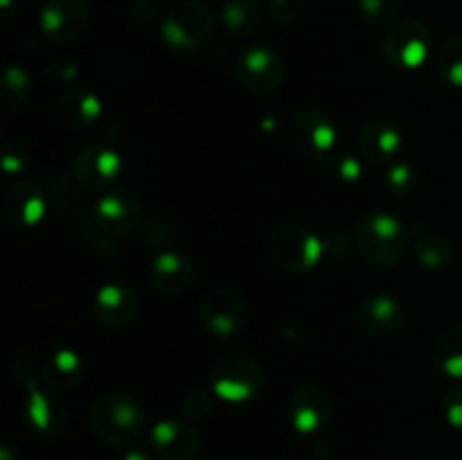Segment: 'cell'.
<instances>
[{
	"label": "cell",
	"instance_id": "cell-1",
	"mask_svg": "<svg viewBox=\"0 0 462 460\" xmlns=\"http://www.w3.org/2000/svg\"><path fill=\"white\" fill-rule=\"evenodd\" d=\"M90 431L99 442L116 449L134 446L147 428L144 409L131 395L120 391H108L95 397L88 410Z\"/></svg>",
	"mask_w": 462,
	"mask_h": 460
},
{
	"label": "cell",
	"instance_id": "cell-2",
	"mask_svg": "<svg viewBox=\"0 0 462 460\" xmlns=\"http://www.w3.org/2000/svg\"><path fill=\"white\" fill-rule=\"evenodd\" d=\"M9 373L16 382H21L25 392V419L32 431L41 437H57L68 427V406L61 397L50 388L36 386L32 377V368L23 356H16L9 365Z\"/></svg>",
	"mask_w": 462,
	"mask_h": 460
},
{
	"label": "cell",
	"instance_id": "cell-3",
	"mask_svg": "<svg viewBox=\"0 0 462 460\" xmlns=\"http://www.w3.org/2000/svg\"><path fill=\"white\" fill-rule=\"evenodd\" d=\"M215 32V16L199 0L171 5L161 21V39L171 52L192 54L206 48Z\"/></svg>",
	"mask_w": 462,
	"mask_h": 460
},
{
	"label": "cell",
	"instance_id": "cell-4",
	"mask_svg": "<svg viewBox=\"0 0 462 460\" xmlns=\"http://www.w3.org/2000/svg\"><path fill=\"white\" fill-rule=\"evenodd\" d=\"M269 257L284 273L300 275L314 269L325 255V244L310 225L298 221L278 224L269 235Z\"/></svg>",
	"mask_w": 462,
	"mask_h": 460
},
{
	"label": "cell",
	"instance_id": "cell-5",
	"mask_svg": "<svg viewBox=\"0 0 462 460\" xmlns=\"http://www.w3.org/2000/svg\"><path fill=\"white\" fill-rule=\"evenodd\" d=\"M356 244L365 260L379 269L397 266L409 248V233L404 224L391 212H370L361 219Z\"/></svg>",
	"mask_w": 462,
	"mask_h": 460
},
{
	"label": "cell",
	"instance_id": "cell-6",
	"mask_svg": "<svg viewBox=\"0 0 462 460\" xmlns=\"http://www.w3.org/2000/svg\"><path fill=\"white\" fill-rule=\"evenodd\" d=\"M210 386L219 400L230 404H244L257 397L264 386V370L260 361L244 352H230L221 356L210 370Z\"/></svg>",
	"mask_w": 462,
	"mask_h": 460
},
{
	"label": "cell",
	"instance_id": "cell-7",
	"mask_svg": "<svg viewBox=\"0 0 462 460\" xmlns=\"http://www.w3.org/2000/svg\"><path fill=\"white\" fill-rule=\"evenodd\" d=\"M433 32L431 27L418 18H406L397 23L383 36V57L393 68L400 70H415L422 66L431 54Z\"/></svg>",
	"mask_w": 462,
	"mask_h": 460
},
{
	"label": "cell",
	"instance_id": "cell-8",
	"mask_svg": "<svg viewBox=\"0 0 462 460\" xmlns=\"http://www.w3.org/2000/svg\"><path fill=\"white\" fill-rule=\"evenodd\" d=\"M287 68L282 57L266 45L244 48L235 59V77L253 95H271L282 86Z\"/></svg>",
	"mask_w": 462,
	"mask_h": 460
},
{
	"label": "cell",
	"instance_id": "cell-9",
	"mask_svg": "<svg viewBox=\"0 0 462 460\" xmlns=\"http://www.w3.org/2000/svg\"><path fill=\"white\" fill-rule=\"evenodd\" d=\"M289 135L300 156L314 162H323L334 153L338 129L329 113L320 111V108H302L291 120Z\"/></svg>",
	"mask_w": 462,
	"mask_h": 460
},
{
	"label": "cell",
	"instance_id": "cell-10",
	"mask_svg": "<svg viewBox=\"0 0 462 460\" xmlns=\"http://www.w3.org/2000/svg\"><path fill=\"white\" fill-rule=\"evenodd\" d=\"M90 9L86 0H45L39 14V30L50 43L70 45L86 34Z\"/></svg>",
	"mask_w": 462,
	"mask_h": 460
},
{
	"label": "cell",
	"instance_id": "cell-11",
	"mask_svg": "<svg viewBox=\"0 0 462 460\" xmlns=\"http://www.w3.org/2000/svg\"><path fill=\"white\" fill-rule=\"evenodd\" d=\"M122 171H125V158L120 156V152L102 143L86 147L72 165L77 183L93 192L106 189L108 185L116 183Z\"/></svg>",
	"mask_w": 462,
	"mask_h": 460
},
{
	"label": "cell",
	"instance_id": "cell-12",
	"mask_svg": "<svg viewBox=\"0 0 462 460\" xmlns=\"http://www.w3.org/2000/svg\"><path fill=\"white\" fill-rule=\"evenodd\" d=\"M334 410L332 392L319 383H305V386L296 388L289 400V422L302 436L320 431L325 424L329 422Z\"/></svg>",
	"mask_w": 462,
	"mask_h": 460
},
{
	"label": "cell",
	"instance_id": "cell-13",
	"mask_svg": "<svg viewBox=\"0 0 462 460\" xmlns=\"http://www.w3.org/2000/svg\"><path fill=\"white\" fill-rule=\"evenodd\" d=\"M149 446L158 460H194L201 451V433L188 419H162L149 433Z\"/></svg>",
	"mask_w": 462,
	"mask_h": 460
},
{
	"label": "cell",
	"instance_id": "cell-14",
	"mask_svg": "<svg viewBox=\"0 0 462 460\" xmlns=\"http://www.w3.org/2000/svg\"><path fill=\"white\" fill-rule=\"evenodd\" d=\"M244 300L235 289L215 287L201 305V325L217 338H228L242 327Z\"/></svg>",
	"mask_w": 462,
	"mask_h": 460
},
{
	"label": "cell",
	"instance_id": "cell-15",
	"mask_svg": "<svg viewBox=\"0 0 462 460\" xmlns=\"http://www.w3.org/2000/svg\"><path fill=\"white\" fill-rule=\"evenodd\" d=\"M45 192L36 180H16L3 197V216L12 228L30 230L43 219Z\"/></svg>",
	"mask_w": 462,
	"mask_h": 460
},
{
	"label": "cell",
	"instance_id": "cell-16",
	"mask_svg": "<svg viewBox=\"0 0 462 460\" xmlns=\"http://www.w3.org/2000/svg\"><path fill=\"white\" fill-rule=\"evenodd\" d=\"M93 215L108 233L120 237L138 228L143 221V207L138 197L129 189H108L97 198Z\"/></svg>",
	"mask_w": 462,
	"mask_h": 460
},
{
	"label": "cell",
	"instance_id": "cell-17",
	"mask_svg": "<svg viewBox=\"0 0 462 460\" xmlns=\"http://www.w3.org/2000/svg\"><path fill=\"white\" fill-rule=\"evenodd\" d=\"M356 323L365 334L377 338H386L395 334L404 323V309L400 300L388 293L368 296L356 309Z\"/></svg>",
	"mask_w": 462,
	"mask_h": 460
},
{
	"label": "cell",
	"instance_id": "cell-18",
	"mask_svg": "<svg viewBox=\"0 0 462 460\" xmlns=\"http://www.w3.org/2000/svg\"><path fill=\"white\" fill-rule=\"evenodd\" d=\"M138 311V296L122 282L104 284L93 298V316L106 327H125Z\"/></svg>",
	"mask_w": 462,
	"mask_h": 460
},
{
	"label": "cell",
	"instance_id": "cell-19",
	"mask_svg": "<svg viewBox=\"0 0 462 460\" xmlns=\"http://www.w3.org/2000/svg\"><path fill=\"white\" fill-rule=\"evenodd\" d=\"M194 264L185 255L174 251H165L152 262V271H149V280H152L153 289L161 291L162 296H180L188 291L194 282Z\"/></svg>",
	"mask_w": 462,
	"mask_h": 460
},
{
	"label": "cell",
	"instance_id": "cell-20",
	"mask_svg": "<svg viewBox=\"0 0 462 460\" xmlns=\"http://www.w3.org/2000/svg\"><path fill=\"white\" fill-rule=\"evenodd\" d=\"M359 149L373 162H391L402 149V133L391 120H368L359 129Z\"/></svg>",
	"mask_w": 462,
	"mask_h": 460
},
{
	"label": "cell",
	"instance_id": "cell-21",
	"mask_svg": "<svg viewBox=\"0 0 462 460\" xmlns=\"http://www.w3.org/2000/svg\"><path fill=\"white\" fill-rule=\"evenodd\" d=\"M86 374V363L81 356L72 350H57L43 359L39 368L41 382L50 391H72L81 383Z\"/></svg>",
	"mask_w": 462,
	"mask_h": 460
},
{
	"label": "cell",
	"instance_id": "cell-22",
	"mask_svg": "<svg viewBox=\"0 0 462 460\" xmlns=\"http://www.w3.org/2000/svg\"><path fill=\"white\" fill-rule=\"evenodd\" d=\"M102 115V102L97 95L84 88H72L63 93L57 102V120L66 129L84 131L93 126Z\"/></svg>",
	"mask_w": 462,
	"mask_h": 460
},
{
	"label": "cell",
	"instance_id": "cell-23",
	"mask_svg": "<svg viewBox=\"0 0 462 460\" xmlns=\"http://www.w3.org/2000/svg\"><path fill=\"white\" fill-rule=\"evenodd\" d=\"M413 253L420 264L429 271H440L454 260V246L440 233L429 228L424 221H413Z\"/></svg>",
	"mask_w": 462,
	"mask_h": 460
},
{
	"label": "cell",
	"instance_id": "cell-24",
	"mask_svg": "<svg viewBox=\"0 0 462 460\" xmlns=\"http://www.w3.org/2000/svg\"><path fill=\"white\" fill-rule=\"evenodd\" d=\"M221 25L235 39L253 36L262 25V7L257 0H224Z\"/></svg>",
	"mask_w": 462,
	"mask_h": 460
},
{
	"label": "cell",
	"instance_id": "cell-25",
	"mask_svg": "<svg viewBox=\"0 0 462 460\" xmlns=\"http://www.w3.org/2000/svg\"><path fill=\"white\" fill-rule=\"evenodd\" d=\"M433 363L451 379H462V323L451 325L433 345Z\"/></svg>",
	"mask_w": 462,
	"mask_h": 460
},
{
	"label": "cell",
	"instance_id": "cell-26",
	"mask_svg": "<svg viewBox=\"0 0 462 460\" xmlns=\"http://www.w3.org/2000/svg\"><path fill=\"white\" fill-rule=\"evenodd\" d=\"M0 95H3V111L16 113L27 104L32 95V84L27 72L21 66H7L3 72V86H0Z\"/></svg>",
	"mask_w": 462,
	"mask_h": 460
},
{
	"label": "cell",
	"instance_id": "cell-27",
	"mask_svg": "<svg viewBox=\"0 0 462 460\" xmlns=\"http://www.w3.org/2000/svg\"><path fill=\"white\" fill-rule=\"evenodd\" d=\"M436 70L451 88H462V34L451 36L436 54Z\"/></svg>",
	"mask_w": 462,
	"mask_h": 460
},
{
	"label": "cell",
	"instance_id": "cell-28",
	"mask_svg": "<svg viewBox=\"0 0 462 460\" xmlns=\"http://www.w3.org/2000/svg\"><path fill=\"white\" fill-rule=\"evenodd\" d=\"M77 230H79L81 244H84L88 251L97 253V255H102V257L113 255V253H116V248H117L116 235L108 233V230L104 228L97 219H95V215L81 216Z\"/></svg>",
	"mask_w": 462,
	"mask_h": 460
},
{
	"label": "cell",
	"instance_id": "cell-29",
	"mask_svg": "<svg viewBox=\"0 0 462 460\" xmlns=\"http://www.w3.org/2000/svg\"><path fill=\"white\" fill-rule=\"evenodd\" d=\"M386 188L391 189L393 194H411L415 188H418V170H415L411 162L395 161L386 170Z\"/></svg>",
	"mask_w": 462,
	"mask_h": 460
},
{
	"label": "cell",
	"instance_id": "cell-30",
	"mask_svg": "<svg viewBox=\"0 0 462 460\" xmlns=\"http://www.w3.org/2000/svg\"><path fill=\"white\" fill-rule=\"evenodd\" d=\"M215 391L208 388H192L188 395L183 397V413L189 419H206L215 413Z\"/></svg>",
	"mask_w": 462,
	"mask_h": 460
},
{
	"label": "cell",
	"instance_id": "cell-31",
	"mask_svg": "<svg viewBox=\"0 0 462 460\" xmlns=\"http://www.w3.org/2000/svg\"><path fill=\"white\" fill-rule=\"evenodd\" d=\"M359 12L373 25L395 21L402 12V0H359Z\"/></svg>",
	"mask_w": 462,
	"mask_h": 460
},
{
	"label": "cell",
	"instance_id": "cell-32",
	"mask_svg": "<svg viewBox=\"0 0 462 460\" xmlns=\"http://www.w3.org/2000/svg\"><path fill=\"white\" fill-rule=\"evenodd\" d=\"M323 162L329 174H334L341 180H347V183L359 180L361 174H364V162L356 156H352V153H332Z\"/></svg>",
	"mask_w": 462,
	"mask_h": 460
},
{
	"label": "cell",
	"instance_id": "cell-33",
	"mask_svg": "<svg viewBox=\"0 0 462 460\" xmlns=\"http://www.w3.org/2000/svg\"><path fill=\"white\" fill-rule=\"evenodd\" d=\"M269 12L280 25H293L307 12V0H269Z\"/></svg>",
	"mask_w": 462,
	"mask_h": 460
},
{
	"label": "cell",
	"instance_id": "cell-34",
	"mask_svg": "<svg viewBox=\"0 0 462 460\" xmlns=\"http://www.w3.org/2000/svg\"><path fill=\"white\" fill-rule=\"evenodd\" d=\"M0 161H3V170L7 176L23 174V170L30 165V152H27L23 143L12 140V143H5L3 158Z\"/></svg>",
	"mask_w": 462,
	"mask_h": 460
},
{
	"label": "cell",
	"instance_id": "cell-35",
	"mask_svg": "<svg viewBox=\"0 0 462 460\" xmlns=\"http://www.w3.org/2000/svg\"><path fill=\"white\" fill-rule=\"evenodd\" d=\"M442 410H445L447 422L454 428L462 431V386L451 388L442 400Z\"/></svg>",
	"mask_w": 462,
	"mask_h": 460
},
{
	"label": "cell",
	"instance_id": "cell-36",
	"mask_svg": "<svg viewBox=\"0 0 462 460\" xmlns=\"http://www.w3.org/2000/svg\"><path fill=\"white\" fill-rule=\"evenodd\" d=\"M45 72L54 81H72L79 70H77V63L70 61V59H57V61L45 68Z\"/></svg>",
	"mask_w": 462,
	"mask_h": 460
},
{
	"label": "cell",
	"instance_id": "cell-37",
	"mask_svg": "<svg viewBox=\"0 0 462 460\" xmlns=\"http://www.w3.org/2000/svg\"><path fill=\"white\" fill-rule=\"evenodd\" d=\"M156 16H158V9L152 0H135V3H131L129 7L131 21L140 23V25H149Z\"/></svg>",
	"mask_w": 462,
	"mask_h": 460
},
{
	"label": "cell",
	"instance_id": "cell-38",
	"mask_svg": "<svg viewBox=\"0 0 462 460\" xmlns=\"http://www.w3.org/2000/svg\"><path fill=\"white\" fill-rule=\"evenodd\" d=\"M0 9H3V23L7 25V23L14 18V12H16L14 0H0Z\"/></svg>",
	"mask_w": 462,
	"mask_h": 460
},
{
	"label": "cell",
	"instance_id": "cell-39",
	"mask_svg": "<svg viewBox=\"0 0 462 460\" xmlns=\"http://www.w3.org/2000/svg\"><path fill=\"white\" fill-rule=\"evenodd\" d=\"M122 460H156V458L149 454H144V451H129V454H126Z\"/></svg>",
	"mask_w": 462,
	"mask_h": 460
},
{
	"label": "cell",
	"instance_id": "cell-40",
	"mask_svg": "<svg viewBox=\"0 0 462 460\" xmlns=\"http://www.w3.org/2000/svg\"><path fill=\"white\" fill-rule=\"evenodd\" d=\"M0 460H14L12 446H9V445H5L3 449H0Z\"/></svg>",
	"mask_w": 462,
	"mask_h": 460
},
{
	"label": "cell",
	"instance_id": "cell-41",
	"mask_svg": "<svg viewBox=\"0 0 462 460\" xmlns=\"http://www.w3.org/2000/svg\"><path fill=\"white\" fill-rule=\"evenodd\" d=\"M460 460H462V446H460Z\"/></svg>",
	"mask_w": 462,
	"mask_h": 460
},
{
	"label": "cell",
	"instance_id": "cell-42",
	"mask_svg": "<svg viewBox=\"0 0 462 460\" xmlns=\"http://www.w3.org/2000/svg\"><path fill=\"white\" fill-rule=\"evenodd\" d=\"M228 460H239V458H228Z\"/></svg>",
	"mask_w": 462,
	"mask_h": 460
}]
</instances>
